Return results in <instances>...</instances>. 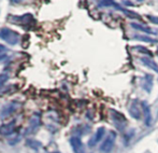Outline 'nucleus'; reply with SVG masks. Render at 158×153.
Returning a JSON list of instances; mask_svg holds the SVG:
<instances>
[{"label":"nucleus","mask_w":158,"mask_h":153,"mask_svg":"<svg viewBox=\"0 0 158 153\" xmlns=\"http://www.w3.org/2000/svg\"><path fill=\"white\" fill-rule=\"evenodd\" d=\"M0 38L11 45H15L19 41V35L10 28H2L0 30Z\"/></svg>","instance_id":"f257e3e1"},{"label":"nucleus","mask_w":158,"mask_h":153,"mask_svg":"<svg viewBox=\"0 0 158 153\" xmlns=\"http://www.w3.org/2000/svg\"><path fill=\"white\" fill-rule=\"evenodd\" d=\"M115 139H116V134H115L113 130H111L108 136H106V140L103 141V143H102L101 147H100V151L103 153H110L112 151L113 147H114Z\"/></svg>","instance_id":"f03ea898"},{"label":"nucleus","mask_w":158,"mask_h":153,"mask_svg":"<svg viewBox=\"0 0 158 153\" xmlns=\"http://www.w3.org/2000/svg\"><path fill=\"white\" fill-rule=\"evenodd\" d=\"M19 105L16 103V101H11L10 104L6 105L3 108H2V110H1V117H10L11 114H13L15 111H16L17 108H19Z\"/></svg>","instance_id":"7ed1b4c3"},{"label":"nucleus","mask_w":158,"mask_h":153,"mask_svg":"<svg viewBox=\"0 0 158 153\" xmlns=\"http://www.w3.org/2000/svg\"><path fill=\"white\" fill-rule=\"evenodd\" d=\"M70 145L74 153H85V148L79 137H72L70 139Z\"/></svg>","instance_id":"20e7f679"},{"label":"nucleus","mask_w":158,"mask_h":153,"mask_svg":"<svg viewBox=\"0 0 158 153\" xmlns=\"http://www.w3.org/2000/svg\"><path fill=\"white\" fill-rule=\"evenodd\" d=\"M40 123H41V120H40L39 115L38 114L32 115V117L30 119L29 125H28L27 130H26V134H32V133L40 126Z\"/></svg>","instance_id":"39448f33"},{"label":"nucleus","mask_w":158,"mask_h":153,"mask_svg":"<svg viewBox=\"0 0 158 153\" xmlns=\"http://www.w3.org/2000/svg\"><path fill=\"white\" fill-rule=\"evenodd\" d=\"M104 133H106L104 127H99V128H98L97 132L95 133V135L92 137V139H90L89 142H88V146H89V147H95V146L97 145L100 140H101L102 137L104 136Z\"/></svg>","instance_id":"423d86ee"},{"label":"nucleus","mask_w":158,"mask_h":153,"mask_svg":"<svg viewBox=\"0 0 158 153\" xmlns=\"http://www.w3.org/2000/svg\"><path fill=\"white\" fill-rule=\"evenodd\" d=\"M14 130H15V123H14V122L4 124V125L0 126V135H3V136H9V135L13 134Z\"/></svg>","instance_id":"0eeeda50"},{"label":"nucleus","mask_w":158,"mask_h":153,"mask_svg":"<svg viewBox=\"0 0 158 153\" xmlns=\"http://www.w3.org/2000/svg\"><path fill=\"white\" fill-rule=\"evenodd\" d=\"M130 115L135 120H139L140 119V115H141V108H140V105L135 101H133L132 105L130 106Z\"/></svg>","instance_id":"6e6552de"},{"label":"nucleus","mask_w":158,"mask_h":153,"mask_svg":"<svg viewBox=\"0 0 158 153\" xmlns=\"http://www.w3.org/2000/svg\"><path fill=\"white\" fill-rule=\"evenodd\" d=\"M141 107H142V110H143V112H144L145 124H146V125H148V124H151V120H152V115H151L150 107H148V105L145 103V101H143V103L141 104Z\"/></svg>","instance_id":"1a4fd4ad"},{"label":"nucleus","mask_w":158,"mask_h":153,"mask_svg":"<svg viewBox=\"0 0 158 153\" xmlns=\"http://www.w3.org/2000/svg\"><path fill=\"white\" fill-rule=\"evenodd\" d=\"M141 62L146 66V67L151 68V69L154 70V71H156L158 74V65L155 63L154 61H153L152 58H148V57H143V58H141Z\"/></svg>","instance_id":"9d476101"},{"label":"nucleus","mask_w":158,"mask_h":153,"mask_svg":"<svg viewBox=\"0 0 158 153\" xmlns=\"http://www.w3.org/2000/svg\"><path fill=\"white\" fill-rule=\"evenodd\" d=\"M131 27H132V28H135V29H137V30H140V32H145V34H150V35L156 34V32H153V30L151 29V28L145 27V26H142V25H139V24H135V23L131 24Z\"/></svg>","instance_id":"9b49d317"},{"label":"nucleus","mask_w":158,"mask_h":153,"mask_svg":"<svg viewBox=\"0 0 158 153\" xmlns=\"http://www.w3.org/2000/svg\"><path fill=\"white\" fill-rule=\"evenodd\" d=\"M99 6H102V8H104V6H116L117 8L118 4L114 0H101L99 2Z\"/></svg>","instance_id":"f8f14e48"},{"label":"nucleus","mask_w":158,"mask_h":153,"mask_svg":"<svg viewBox=\"0 0 158 153\" xmlns=\"http://www.w3.org/2000/svg\"><path fill=\"white\" fill-rule=\"evenodd\" d=\"M135 39L144 42H150V43H156V42H158V40L150 38V37H146V36H135Z\"/></svg>","instance_id":"ddd939ff"},{"label":"nucleus","mask_w":158,"mask_h":153,"mask_svg":"<svg viewBox=\"0 0 158 153\" xmlns=\"http://www.w3.org/2000/svg\"><path fill=\"white\" fill-rule=\"evenodd\" d=\"M27 145L29 146L30 148H32V149H38V148H40L41 147V143L39 142V141H37V140H27Z\"/></svg>","instance_id":"4468645a"},{"label":"nucleus","mask_w":158,"mask_h":153,"mask_svg":"<svg viewBox=\"0 0 158 153\" xmlns=\"http://www.w3.org/2000/svg\"><path fill=\"white\" fill-rule=\"evenodd\" d=\"M122 11H123L125 14H127V16H128V17H131V19H140L139 15H138L137 13H135V12H131V11L125 10V9H122Z\"/></svg>","instance_id":"2eb2a0df"},{"label":"nucleus","mask_w":158,"mask_h":153,"mask_svg":"<svg viewBox=\"0 0 158 153\" xmlns=\"http://www.w3.org/2000/svg\"><path fill=\"white\" fill-rule=\"evenodd\" d=\"M135 49H138V51L139 52H142V53H145V54H150L151 55V52L148 50H146L145 48H143V46H135Z\"/></svg>","instance_id":"dca6fc26"},{"label":"nucleus","mask_w":158,"mask_h":153,"mask_svg":"<svg viewBox=\"0 0 158 153\" xmlns=\"http://www.w3.org/2000/svg\"><path fill=\"white\" fill-rule=\"evenodd\" d=\"M148 19H150V21L154 22L155 24H158V17H156V16H152V15H148Z\"/></svg>","instance_id":"f3484780"},{"label":"nucleus","mask_w":158,"mask_h":153,"mask_svg":"<svg viewBox=\"0 0 158 153\" xmlns=\"http://www.w3.org/2000/svg\"><path fill=\"white\" fill-rule=\"evenodd\" d=\"M4 52H6V48H4V45L0 44V54H1V53H4Z\"/></svg>","instance_id":"a211bd4d"},{"label":"nucleus","mask_w":158,"mask_h":153,"mask_svg":"<svg viewBox=\"0 0 158 153\" xmlns=\"http://www.w3.org/2000/svg\"><path fill=\"white\" fill-rule=\"evenodd\" d=\"M6 52H4V53H1V54H0V61H3V59L6 58Z\"/></svg>","instance_id":"6ab92c4d"},{"label":"nucleus","mask_w":158,"mask_h":153,"mask_svg":"<svg viewBox=\"0 0 158 153\" xmlns=\"http://www.w3.org/2000/svg\"><path fill=\"white\" fill-rule=\"evenodd\" d=\"M23 1V0H12V2H15V3H17V2H21Z\"/></svg>","instance_id":"aec40b11"},{"label":"nucleus","mask_w":158,"mask_h":153,"mask_svg":"<svg viewBox=\"0 0 158 153\" xmlns=\"http://www.w3.org/2000/svg\"><path fill=\"white\" fill-rule=\"evenodd\" d=\"M55 153H56V152H55Z\"/></svg>","instance_id":"412c9836"}]
</instances>
